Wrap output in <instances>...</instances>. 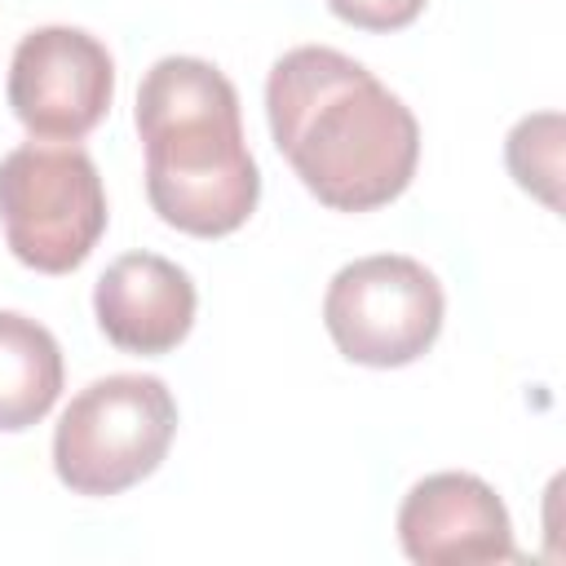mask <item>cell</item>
Returning a JSON list of instances; mask_svg holds the SVG:
<instances>
[{"mask_svg":"<svg viewBox=\"0 0 566 566\" xmlns=\"http://www.w3.org/2000/svg\"><path fill=\"white\" fill-rule=\"evenodd\" d=\"M195 305L199 296L190 274L159 252L115 256L93 292V314L106 340L146 358L168 354L190 336Z\"/></svg>","mask_w":566,"mask_h":566,"instance_id":"8","label":"cell"},{"mask_svg":"<svg viewBox=\"0 0 566 566\" xmlns=\"http://www.w3.org/2000/svg\"><path fill=\"white\" fill-rule=\"evenodd\" d=\"M137 133L159 221L221 239L256 212L261 172L243 142L239 93L212 62L159 57L137 88Z\"/></svg>","mask_w":566,"mask_h":566,"instance_id":"2","label":"cell"},{"mask_svg":"<svg viewBox=\"0 0 566 566\" xmlns=\"http://www.w3.org/2000/svg\"><path fill=\"white\" fill-rule=\"evenodd\" d=\"M429 0H327V9L358 31H402L424 13Z\"/></svg>","mask_w":566,"mask_h":566,"instance_id":"11","label":"cell"},{"mask_svg":"<svg viewBox=\"0 0 566 566\" xmlns=\"http://www.w3.org/2000/svg\"><path fill=\"white\" fill-rule=\"evenodd\" d=\"M447 296L416 256L380 252L340 265L323 296V323L336 349L363 367H407L442 332Z\"/></svg>","mask_w":566,"mask_h":566,"instance_id":"5","label":"cell"},{"mask_svg":"<svg viewBox=\"0 0 566 566\" xmlns=\"http://www.w3.org/2000/svg\"><path fill=\"white\" fill-rule=\"evenodd\" d=\"M177 433V402L159 376H102L71 398L53 429V469L75 495H119L150 478Z\"/></svg>","mask_w":566,"mask_h":566,"instance_id":"3","label":"cell"},{"mask_svg":"<svg viewBox=\"0 0 566 566\" xmlns=\"http://www.w3.org/2000/svg\"><path fill=\"white\" fill-rule=\"evenodd\" d=\"M62 394V349L53 332L18 310H0V433L31 429Z\"/></svg>","mask_w":566,"mask_h":566,"instance_id":"9","label":"cell"},{"mask_svg":"<svg viewBox=\"0 0 566 566\" xmlns=\"http://www.w3.org/2000/svg\"><path fill=\"white\" fill-rule=\"evenodd\" d=\"M402 553L420 566L513 562V522L495 486L473 473H429L398 509Z\"/></svg>","mask_w":566,"mask_h":566,"instance_id":"7","label":"cell"},{"mask_svg":"<svg viewBox=\"0 0 566 566\" xmlns=\"http://www.w3.org/2000/svg\"><path fill=\"white\" fill-rule=\"evenodd\" d=\"M504 159L522 190L539 195L548 208H562V115L557 111L517 119V128L509 133Z\"/></svg>","mask_w":566,"mask_h":566,"instance_id":"10","label":"cell"},{"mask_svg":"<svg viewBox=\"0 0 566 566\" xmlns=\"http://www.w3.org/2000/svg\"><path fill=\"white\" fill-rule=\"evenodd\" d=\"M9 252L40 274H71L106 230L97 164L75 142H27L0 159Z\"/></svg>","mask_w":566,"mask_h":566,"instance_id":"4","label":"cell"},{"mask_svg":"<svg viewBox=\"0 0 566 566\" xmlns=\"http://www.w3.org/2000/svg\"><path fill=\"white\" fill-rule=\"evenodd\" d=\"M115 97L106 44L80 27H35L9 62V106L40 142H80L102 124Z\"/></svg>","mask_w":566,"mask_h":566,"instance_id":"6","label":"cell"},{"mask_svg":"<svg viewBox=\"0 0 566 566\" xmlns=\"http://www.w3.org/2000/svg\"><path fill=\"white\" fill-rule=\"evenodd\" d=\"M265 115L301 186L336 212H371L416 177V115L340 49H287L270 66Z\"/></svg>","mask_w":566,"mask_h":566,"instance_id":"1","label":"cell"}]
</instances>
